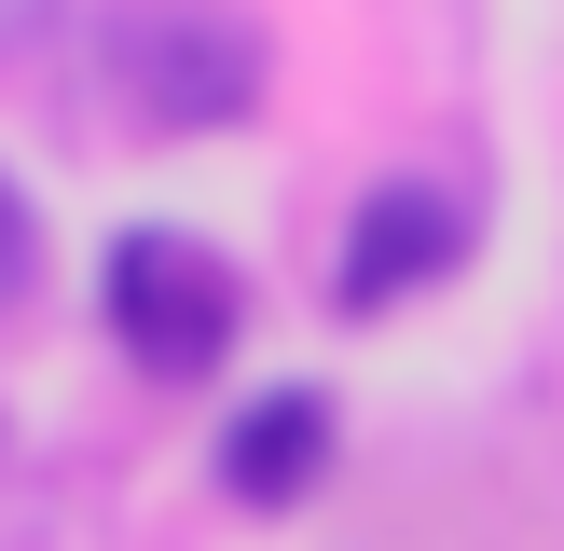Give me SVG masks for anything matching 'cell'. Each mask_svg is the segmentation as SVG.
Wrapping results in <instances>:
<instances>
[{
	"instance_id": "obj_1",
	"label": "cell",
	"mask_w": 564,
	"mask_h": 551,
	"mask_svg": "<svg viewBox=\"0 0 564 551\" xmlns=\"http://www.w3.org/2000/svg\"><path fill=\"white\" fill-rule=\"evenodd\" d=\"M97 303H110L124 372H152V386H207L248 331V276L207 235H180V220H124L110 262H97Z\"/></svg>"
},
{
	"instance_id": "obj_2",
	"label": "cell",
	"mask_w": 564,
	"mask_h": 551,
	"mask_svg": "<svg viewBox=\"0 0 564 551\" xmlns=\"http://www.w3.org/2000/svg\"><path fill=\"white\" fill-rule=\"evenodd\" d=\"M468 248H482L468 193H441V180H386V193H358V220H345L330 303H345V317H386V303H413V290H441V276H468Z\"/></svg>"
},
{
	"instance_id": "obj_3",
	"label": "cell",
	"mask_w": 564,
	"mask_h": 551,
	"mask_svg": "<svg viewBox=\"0 0 564 551\" xmlns=\"http://www.w3.org/2000/svg\"><path fill=\"white\" fill-rule=\"evenodd\" d=\"M138 110L165 138H207V125H248L262 110V28L248 14H165L138 42Z\"/></svg>"
},
{
	"instance_id": "obj_4",
	"label": "cell",
	"mask_w": 564,
	"mask_h": 551,
	"mask_svg": "<svg viewBox=\"0 0 564 551\" xmlns=\"http://www.w3.org/2000/svg\"><path fill=\"white\" fill-rule=\"evenodd\" d=\"M330 386H262V400H235L220 413V441H207V483L235 496V510H303V496L330 483Z\"/></svg>"
},
{
	"instance_id": "obj_5",
	"label": "cell",
	"mask_w": 564,
	"mask_h": 551,
	"mask_svg": "<svg viewBox=\"0 0 564 551\" xmlns=\"http://www.w3.org/2000/svg\"><path fill=\"white\" fill-rule=\"evenodd\" d=\"M28 276H42V207L14 193V165H0V317L28 303Z\"/></svg>"
},
{
	"instance_id": "obj_6",
	"label": "cell",
	"mask_w": 564,
	"mask_h": 551,
	"mask_svg": "<svg viewBox=\"0 0 564 551\" xmlns=\"http://www.w3.org/2000/svg\"><path fill=\"white\" fill-rule=\"evenodd\" d=\"M0 441H14V428H0Z\"/></svg>"
}]
</instances>
